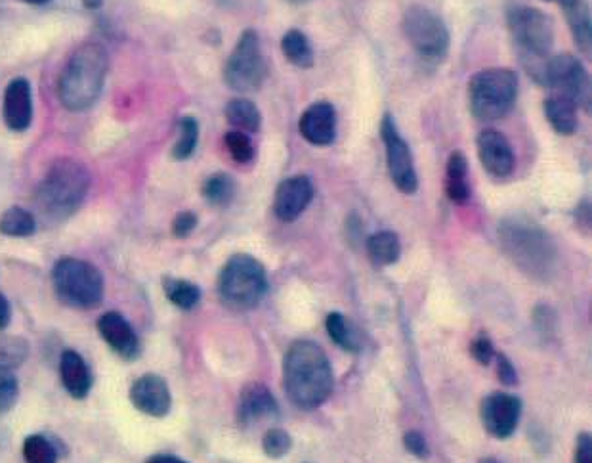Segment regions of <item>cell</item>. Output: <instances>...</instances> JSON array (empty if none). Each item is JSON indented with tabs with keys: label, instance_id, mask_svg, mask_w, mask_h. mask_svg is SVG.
<instances>
[{
	"label": "cell",
	"instance_id": "1",
	"mask_svg": "<svg viewBox=\"0 0 592 463\" xmlns=\"http://www.w3.org/2000/svg\"><path fill=\"white\" fill-rule=\"evenodd\" d=\"M283 383L287 395L302 410L321 406L333 391V368L314 341H295L285 354Z\"/></svg>",
	"mask_w": 592,
	"mask_h": 463
},
{
	"label": "cell",
	"instance_id": "2",
	"mask_svg": "<svg viewBox=\"0 0 592 463\" xmlns=\"http://www.w3.org/2000/svg\"><path fill=\"white\" fill-rule=\"evenodd\" d=\"M90 173L77 159L62 157L50 165L37 192L35 207L43 221L60 224L71 219L85 203Z\"/></svg>",
	"mask_w": 592,
	"mask_h": 463
},
{
	"label": "cell",
	"instance_id": "3",
	"mask_svg": "<svg viewBox=\"0 0 592 463\" xmlns=\"http://www.w3.org/2000/svg\"><path fill=\"white\" fill-rule=\"evenodd\" d=\"M497 234L508 259L522 272L539 282H547L556 274V243L539 224L524 217H510L499 224Z\"/></svg>",
	"mask_w": 592,
	"mask_h": 463
},
{
	"label": "cell",
	"instance_id": "4",
	"mask_svg": "<svg viewBox=\"0 0 592 463\" xmlns=\"http://www.w3.org/2000/svg\"><path fill=\"white\" fill-rule=\"evenodd\" d=\"M109 56L100 43H83L73 50L58 81V98L65 110L85 111L96 104L106 85Z\"/></svg>",
	"mask_w": 592,
	"mask_h": 463
},
{
	"label": "cell",
	"instance_id": "5",
	"mask_svg": "<svg viewBox=\"0 0 592 463\" xmlns=\"http://www.w3.org/2000/svg\"><path fill=\"white\" fill-rule=\"evenodd\" d=\"M52 286L56 297L71 309H96L106 295L102 272L92 263L75 257H64L54 265Z\"/></svg>",
	"mask_w": 592,
	"mask_h": 463
},
{
	"label": "cell",
	"instance_id": "6",
	"mask_svg": "<svg viewBox=\"0 0 592 463\" xmlns=\"http://www.w3.org/2000/svg\"><path fill=\"white\" fill-rule=\"evenodd\" d=\"M518 96V75L507 67L478 71L468 83V108L478 121H497L512 110Z\"/></svg>",
	"mask_w": 592,
	"mask_h": 463
},
{
	"label": "cell",
	"instance_id": "7",
	"mask_svg": "<svg viewBox=\"0 0 592 463\" xmlns=\"http://www.w3.org/2000/svg\"><path fill=\"white\" fill-rule=\"evenodd\" d=\"M268 289L264 265L251 255L239 253L224 265L218 276L220 301L233 310L254 309Z\"/></svg>",
	"mask_w": 592,
	"mask_h": 463
},
{
	"label": "cell",
	"instance_id": "8",
	"mask_svg": "<svg viewBox=\"0 0 592 463\" xmlns=\"http://www.w3.org/2000/svg\"><path fill=\"white\" fill-rule=\"evenodd\" d=\"M403 35L426 62H442L449 52V31L444 20L424 6H409L403 14Z\"/></svg>",
	"mask_w": 592,
	"mask_h": 463
},
{
	"label": "cell",
	"instance_id": "9",
	"mask_svg": "<svg viewBox=\"0 0 592 463\" xmlns=\"http://www.w3.org/2000/svg\"><path fill=\"white\" fill-rule=\"evenodd\" d=\"M268 77V66L262 54L258 33L247 29L233 48L226 67L224 81L235 92H253L258 90Z\"/></svg>",
	"mask_w": 592,
	"mask_h": 463
},
{
	"label": "cell",
	"instance_id": "10",
	"mask_svg": "<svg viewBox=\"0 0 592 463\" xmlns=\"http://www.w3.org/2000/svg\"><path fill=\"white\" fill-rule=\"evenodd\" d=\"M539 83L556 90V96L568 98L577 108L591 106V79L585 66L571 54L552 56L541 67Z\"/></svg>",
	"mask_w": 592,
	"mask_h": 463
},
{
	"label": "cell",
	"instance_id": "11",
	"mask_svg": "<svg viewBox=\"0 0 592 463\" xmlns=\"http://www.w3.org/2000/svg\"><path fill=\"white\" fill-rule=\"evenodd\" d=\"M508 31L533 60L547 58L554 46V22L531 6H514L507 14Z\"/></svg>",
	"mask_w": 592,
	"mask_h": 463
},
{
	"label": "cell",
	"instance_id": "12",
	"mask_svg": "<svg viewBox=\"0 0 592 463\" xmlns=\"http://www.w3.org/2000/svg\"><path fill=\"white\" fill-rule=\"evenodd\" d=\"M381 134L384 148H386L388 173H390L392 182L396 184V188L402 194H407V196L415 194L419 188V178H417V171H415L413 155H411L407 142L403 140L402 134L398 131L392 115H384Z\"/></svg>",
	"mask_w": 592,
	"mask_h": 463
},
{
	"label": "cell",
	"instance_id": "13",
	"mask_svg": "<svg viewBox=\"0 0 592 463\" xmlns=\"http://www.w3.org/2000/svg\"><path fill=\"white\" fill-rule=\"evenodd\" d=\"M482 423L495 439H508L520 421L522 400L507 393H493L482 402Z\"/></svg>",
	"mask_w": 592,
	"mask_h": 463
},
{
	"label": "cell",
	"instance_id": "14",
	"mask_svg": "<svg viewBox=\"0 0 592 463\" xmlns=\"http://www.w3.org/2000/svg\"><path fill=\"white\" fill-rule=\"evenodd\" d=\"M128 398L138 412L149 418H165L172 406L169 383L157 374L138 377L130 387Z\"/></svg>",
	"mask_w": 592,
	"mask_h": 463
},
{
	"label": "cell",
	"instance_id": "15",
	"mask_svg": "<svg viewBox=\"0 0 592 463\" xmlns=\"http://www.w3.org/2000/svg\"><path fill=\"white\" fill-rule=\"evenodd\" d=\"M96 328H98L100 337L106 341L107 347L117 356H121L123 360L132 362L142 353L138 333L134 331L132 324L121 312H115V310L104 312L98 318Z\"/></svg>",
	"mask_w": 592,
	"mask_h": 463
},
{
	"label": "cell",
	"instance_id": "16",
	"mask_svg": "<svg viewBox=\"0 0 592 463\" xmlns=\"http://www.w3.org/2000/svg\"><path fill=\"white\" fill-rule=\"evenodd\" d=\"M314 186L304 175L287 178L277 186L274 199L275 217L281 222H295L312 203Z\"/></svg>",
	"mask_w": 592,
	"mask_h": 463
},
{
	"label": "cell",
	"instance_id": "17",
	"mask_svg": "<svg viewBox=\"0 0 592 463\" xmlns=\"http://www.w3.org/2000/svg\"><path fill=\"white\" fill-rule=\"evenodd\" d=\"M476 144H478V157L491 177L507 178L514 173L516 157L505 134L495 129H486L480 133Z\"/></svg>",
	"mask_w": 592,
	"mask_h": 463
},
{
	"label": "cell",
	"instance_id": "18",
	"mask_svg": "<svg viewBox=\"0 0 592 463\" xmlns=\"http://www.w3.org/2000/svg\"><path fill=\"white\" fill-rule=\"evenodd\" d=\"M298 131L314 146H329L337 138V111L329 102H316L300 115Z\"/></svg>",
	"mask_w": 592,
	"mask_h": 463
},
{
	"label": "cell",
	"instance_id": "19",
	"mask_svg": "<svg viewBox=\"0 0 592 463\" xmlns=\"http://www.w3.org/2000/svg\"><path fill=\"white\" fill-rule=\"evenodd\" d=\"M4 123L14 133H25L33 121V94L27 79H14L4 92Z\"/></svg>",
	"mask_w": 592,
	"mask_h": 463
},
{
	"label": "cell",
	"instance_id": "20",
	"mask_svg": "<svg viewBox=\"0 0 592 463\" xmlns=\"http://www.w3.org/2000/svg\"><path fill=\"white\" fill-rule=\"evenodd\" d=\"M277 416V402L268 387L253 383L243 389L237 406V419L239 423H254L266 418Z\"/></svg>",
	"mask_w": 592,
	"mask_h": 463
},
{
	"label": "cell",
	"instance_id": "21",
	"mask_svg": "<svg viewBox=\"0 0 592 463\" xmlns=\"http://www.w3.org/2000/svg\"><path fill=\"white\" fill-rule=\"evenodd\" d=\"M60 377L64 383L65 391L77 400L90 395L92 389V374L85 362V358L77 351L67 349L60 358Z\"/></svg>",
	"mask_w": 592,
	"mask_h": 463
},
{
	"label": "cell",
	"instance_id": "22",
	"mask_svg": "<svg viewBox=\"0 0 592 463\" xmlns=\"http://www.w3.org/2000/svg\"><path fill=\"white\" fill-rule=\"evenodd\" d=\"M566 12V20L570 25L571 35L575 39L577 46L589 54L591 52L592 29H591V10L585 0H570L562 4Z\"/></svg>",
	"mask_w": 592,
	"mask_h": 463
},
{
	"label": "cell",
	"instance_id": "23",
	"mask_svg": "<svg viewBox=\"0 0 592 463\" xmlns=\"http://www.w3.org/2000/svg\"><path fill=\"white\" fill-rule=\"evenodd\" d=\"M545 115L549 119L550 127L562 136H571L577 131V106L568 98L550 96L545 100Z\"/></svg>",
	"mask_w": 592,
	"mask_h": 463
},
{
	"label": "cell",
	"instance_id": "24",
	"mask_svg": "<svg viewBox=\"0 0 592 463\" xmlns=\"http://www.w3.org/2000/svg\"><path fill=\"white\" fill-rule=\"evenodd\" d=\"M468 175V163L465 154L453 152L447 161V173H445V192L447 198L453 203H465L470 198V188L466 182Z\"/></svg>",
	"mask_w": 592,
	"mask_h": 463
},
{
	"label": "cell",
	"instance_id": "25",
	"mask_svg": "<svg viewBox=\"0 0 592 463\" xmlns=\"http://www.w3.org/2000/svg\"><path fill=\"white\" fill-rule=\"evenodd\" d=\"M367 253L371 263L377 266L394 265L402 255V243L394 232H377L367 240Z\"/></svg>",
	"mask_w": 592,
	"mask_h": 463
},
{
	"label": "cell",
	"instance_id": "26",
	"mask_svg": "<svg viewBox=\"0 0 592 463\" xmlns=\"http://www.w3.org/2000/svg\"><path fill=\"white\" fill-rule=\"evenodd\" d=\"M226 119L241 133H258L262 127V113L247 98H233L226 106Z\"/></svg>",
	"mask_w": 592,
	"mask_h": 463
},
{
	"label": "cell",
	"instance_id": "27",
	"mask_svg": "<svg viewBox=\"0 0 592 463\" xmlns=\"http://www.w3.org/2000/svg\"><path fill=\"white\" fill-rule=\"evenodd\" d=\"M281 50L293 66L300 67V69L314 67V62H316L314 48L302 31H298V29L287 31L285 37L281 39Z\"/></svg>",
	"mask_w": 592,
	"mask_h": 463
},
{
	"label": "cell",
	"instance_id": "28",
	"mask_svg": "<svg viewBox=\"0 0 592 463\" xmlns=\"http://www.w3.org/2000/svg\"><path fill=\"white\" fill-rule=\"evenodd\" d=\"M37 232V219L23 207H10L0 217V234L8 238H29Z\"/></svg>",
	"mask_w": 592,
	"mask_h": 463
},
{
	"label": "cell",
	"instance_id": "29",
	"mask_svg": "<svg viewBox=\"0 0 592 463\" xmlns=\"http://www.w3.org/2000/svg\"><path fill=\"white\" fill-rule=\"evenodd\" d=\"M327 331L340 349H344L348 353L360 351L361 343L358 331L350 324V320L346 316H342L340 312H331L327 316Z\"/></svg>",
	"mask_w": 592,
	"mask_h": 463
},
{
	"label": "cell",
	"instance_id": "30",
	"mask_svg": "<svg viewBox=\"0 0 592 463\" xmlns=\"http://www.w3.org/2000/svg\"><path fill=\"white\" fill-rule=\"evenodd\" d=\"M163 289H165L167 299L178 309H195L199 305V301H201V289L188 282V280L165 278L163 280Z\"/></svg>",
	"mask_w": 592,
	"mask_h": 463
},
{
	"label": "cell",
	"instance_id": "31",
	"mask_svg": "<svg viewBox=\"0 0 592 463\" xmlns=\"http://www.w3.org/2000/svg\"><path fill=\"white\" fill-rule=\"evenodd\" d=\"M201 194L214 207H226L235 196V182L226 173H214L205 180Z\"/></svg>",
	"mask_w": 592,
	"mask_h": 463
},
{
	"label": "cell",
	"instance_id": "32",
	"mask_svg": "<svg viewBox=\"0 0 592 463\" xmlns=\"http://www.w3.org/2000/svg\"><path fill=\"white\" fill-rule=\"evenodd\" d=\"M29 356V343L18 335H4L0 331V366L8 370L20 368Z\"/></svg>",
	"mask_w": 592,
	"mask_h": 463
},
{
	"label": "cell",
	"instance_id": "33",
	"mask_svg": "<svg viewBox=\"0 0 592 463\" xmlns=\"http://www.w3.org/2000/svg\"><path fill=\"white\" fill-rule=\"evenodd\" d=\"M22 452L25 463H58V448L44 435H29Z\"/></svg>",
	"mask_w": 592,
	"mask_h": 463
},
{
	"label": "cell",
	"instance_id": "34",
	"mask_svg": "<svg viewBox=\"0 0 592 463\" xmlns=\"http://www.w3.org/2000/svg\"><path fill=\"white\" fill-rule=\"evenodd\" d=\"M199 142V123L193 117H182L180 121V138L172 148V157L178 161L188 159L195 152Z\"/></svg>",
	"mask_w": 592,
	"mask_h": 463
},
{
	"label": "cell",
	"instance_id": "35",
	"mask_svg": "<svg viewBox=\"0 0 592 463\" xmlns=\"http://www.w3.org/2000/svg\"><path fill=\"white\" fill-rule=\"evenodd\" d=\"M20 397V383L12 370L0 366V416L10 412Z\"/></svg>",
	"mask_w": 592,
	"mask_h": 463
},
{
	"label": "cell",
	"instance_id": "36",
	"mask_svg": "<svg viewBox=\"0 0 592 463\" xmlns=\"http://www.w3.org/2000/svg\"><path fill=\"white\" fill-rule=\"evenodd\" d=\"M224 142H226V148L235 163L245 165V163L253 161L254 146L247 134L241 133V131H232V133L226 134Z\"/></svg>",
	"mask_w": 592,
	"mask_h": 463
},
{
	"label": "cell",
	"instance_id": "37",
	"mask_svg": "<svg viewBox=\"0 0 592 463\" xmlns=\"http://www.w3.org/2000/svg\"><path fill=\"white\" fill-rule=\"evenodd\" d=\"M291 448H293V441H291L289 433H285L283 429H270L262 439L264 454L274 460L287 456L291 452Z\"/></svg>",
	"mask_w": 592,
	"mask_h": 463
},
{
	"label": "cell",
	"instance_id": "38",
	"mask_svg": "<svg viewBox=\"0 0 592 463\" xmlns=\"http://www.w3.org/2000/svg\"><path fill=\"white\" fill-rule=\"evenodd\" d=\"M403 444L405 448L417 456V458H428L430 454V448H428V442L424 439L423 435L419 431H409L403 435Z\"/></svg>",
	"mask_w": 592,
	"mask_h": 463
},
{
	"label": "cell",
	"instance_id": "39",
	"mask_svg": "<svg viewBox=\"0 0 592 463\" xmlns=\"http://www.w3.org/2000/svg\"><path fill=\"white\" fill-rule=\"evenodd\" d=\"M195 226H197V215L191 211H184L172 222V234L176 238H188L195 230Z\"/></svg>",
	"mask_w": 592,
	"mask_h": 463
},
{
	"label": "cell",
	"instance_id": "40",
	"mask_svg": "<svg viewBox=\"0 0 592 463\" xmlns=\"http://www.w3.org/2000/svg\"><path fill=\"white\" fill-rule=\"evenodd\" d=\"M493 354H495L493 353V345H491V341L486 339V337H480V339H476L472 343V356L476 358V362L487 366L491 362Z\"/></svg>",
	"mask_w": 592,
	"mask_h": 463
},
{
	"label": "cell",
	"instance_id": "41",
	"mask_svg": "<svg viewBox=\"0 0 592 463\" xmlns=\"http://www.w3.org/2000/svg\"><path fill=\"white\" fill-rule=\"evenodd\" d=\"M575 463H592V439L587 433H583L577 441Z\"/></svg>",
	"mask_w": 592,
	"mask_h": 463
},
{
	"label": "cell",
	"instance_id": "42",
	"mask_svg": "<svg viewBox=\"0 0 592 463\" xmlns=\"http://www.w3.org/2000/svg\"><path fill=\"white\" fill-rule=\"evenodd\" d=\"M497 372H499V379L505 383V385H514L518 379H516V370L514 366L510 364L505 354H499L497 356Z\"/></svg>",
	"mask_w": 592,
	"mask_h": 463
},
{
	"label": "cell",
	"instance_id": "43",
	"mask_svg": "<svg viewBox=\"0 0 592 463\" xmlns=\"http://www.w3.org/2000/svg\"><path fill=\"white\" fill-rule=\"evenodd\" d=\"M12 320V309H10V303L8 299L0 293V331L6 330L8 324Z\"/></svg>",
	"mask_w": 592,
	"mask_h": 463
},
{
	"label": "cell",
	"instance_id": "44",
	"mask_svg": "<svg viewBox=\"0 0 592 463\" xmlns=\"http://www.w3.org/2000/svg\"><path fill=\"white\" fill-rule=\"evenodd\" d=\"M146 463H188L186 460H182V458H178V456H170V454H155V456H151L148 462Z\"/></svg>",
	"mask_w": 592,
	"mask_h": 463
},
{
	"label": "cell",
	"instance_id": "45",
	"mask_svg": "<svg viewBox=\"0 0 592 463\" xmlns=\"http://www.w3.org/2000/svg\"><path fill=\"white\" fill-rule=\"evenodd\" d=\"M104 4V0H83V6L88 10H98Z\"/></svg>",
	"mask_w": 592,
	"mask_h": 463
},
{
	"label": "cell",
	"instance_id": "46",
	"mask_svg": "<svg viewBox=\"0 0 592 463\" xmlns=\"http://www.w3.org/2000/svg\"><path fill=\"white\" fill-rule=\"evenodd\" d=\"M22 2H27V4H44L48 0H22Z\"/></svg>",
	"mask_w": 592,
	"mask_h": 463
},
{
	"label": "cell",
	"instance_id": "47",
	"mask_svg": "<svg viewBox=\"0 0 592 463\" xmlns=\"http://www.w3.org/2000/svg\"><path fill=\"white\" fill-rule=\"evenodd\" d=\"M287 2H291V4H304V2H308V0H287Z\"/></svg>",
	"mask_w": 592,
	"mask_h": 463
},
{
	"label": "cell",
	"instance_id": "48",
	"mask_svg": "<svg viewBox=\"0 0 592 463\" xmlns=\"http://www.w3.org/2000/svg\"><path fill=\"white\" fill-rule=\"evenodd\" d=\"M547 2H558V4L562 6V4H566V2H570V0H547Z\"/></svg>",
	"mask_w": 592,
	"mask_h": 463
},
{
	"label": "cell",
	"instance_id": "49",
	"mask_svg": "<svg viewBox=\"0 0 592 463\" xmlns=\"http://www.w3.org/2000/svg\"><path fill=\"white\" fill-rule=\"evenodd\" d=\"M482 463H501V462H497V460H493V458H486V460H484V462Z\"/></svg>",
	"mask_w": 592,
	"mask_h": 463
},
{
	"label": "cell",
	"instance_id": "50",
	"mask_svg": "<svg viewBox=\"0 0 592 463\" xmlns=\"http://www.w3.org/2000/svg\"><path fill=\"white\" fill-rule=\"evenodd\" d=\"M2 8H4V0H0V14H2Z\"/></svg>",
	"mask_w": 592,
	"mask_h": 463
}]
</instances>
